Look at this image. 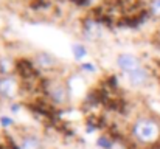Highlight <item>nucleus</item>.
Wrapping results in <instances>:
<instances>
[{"label": "nucleus", "instance_id": "6", "mask_svg": "<svg viewBox=\"0 0 160 149\" xmlns=\"http://www.w3.org/2000/svg\"><path fill=\"white\" fill-rule=\"evenodd\" d=\"M36 62L42 68H53L54 67V57H52L48 53H39L36 56Z\"/></svg>", "mask_w": 160, "mask_h": 149}, {"label": "nucleus", "instance_id": "8", "mask_svg": "<svg viewBox=\"0 0 160 149\" xmlns=\"http://www.w3.org/2000/svg\"><path fill=\"white\" fill-rule=\"evenodd\" d=\"M149 8H151V12H152L154 16L160 17V0H151Z\"/></svg>", "mask_w": 160, "mask_h": 149}, {"label": "nucleus", "instance_id": "5", "mask_svg": "<svg viewBox=\"0 0 160 149\" xmlns=\"http://www.w3.org/2000/svg\"><path fill=\"white\" fill-rule=\"evenodd\" d=\"M20 149H42V143L36 135H27L20 142Z\"/></svg>", "mask_w": 160, "mask_h": 149}, {"label": "nucleus", "instance_id": "4", "mask_svg": "<svg viewBox=\"0 0 160 149\" xmlns=\"http://www.w3.org/2000/svg\"><path fill=\"white\" fill-rule=\"evenodd\" d=\"M128 79H129V82H131L132 86H135V87H143V86L148 82V79H149V73H148V70H146L145 67H142V68L137 70L135 73L129 75Z\"/></svg>", "mask_w": 160, "mask_h": 149}, {"label": "nucleus", "instance_id": "7", "mask_svg": "<svg viewBox=\"0 0 160 149\" xmlns=\"http://www.w3.org/2000/svg\"><path fill=\"white\" fill-rule=\"evenodd\" d=\"M73 54H75L76 59H81V57H84V56L87 54V51H86V48H84L82 45H79V44L76 45V44H75V45H73Z\"/></svg>", "mask_w": 160, "mask_h": 149}, {"label": "nucleus", "instance_id": "2", "mask_svg": "<svg viewBox=\"0 0 160 149\" xmlns=\"http://www.w3.org/2000/svg\"><path fill=\"white\" fill-rule=\"evenodd\" d=\"M117 65H118V68L126 75V78L143 67L142 62H140V59H138L137 56L131 54V53H123V54H120V56L117 57Z\"/></svg>", "mask_w": 160, "mask_h": 149}, {"label": "nucleus", "instance_id": "1", "mask_svg": "<svg viewBox=\"0 0 160 149\" xmlns=\"http://www.w3.org/2000/svg\"><path fill=\"white\" fill-rule=\"evenodd\" d=\"M132 134L140 143H154L160 137L159 124L151 118H138L132 126Z\"/></svg>", "mask_w": 160, "mask_h": 149}, {"label": "nucleus", "instance_id": "3", "mask_svg": "<svg viewBox=\"0 0 160 149\" xmlns=\"http://www.w3.org/2000/svg\"><path fill=\"white\" fill-rule=\"evenodd\" d=\"M19 90V84L16 82L14 78L8 76V75H3L0 78V97L5 99H12L16 97Z\"/></svg>", "mask_w": 160, "mask_h": 149}]
</instances>
